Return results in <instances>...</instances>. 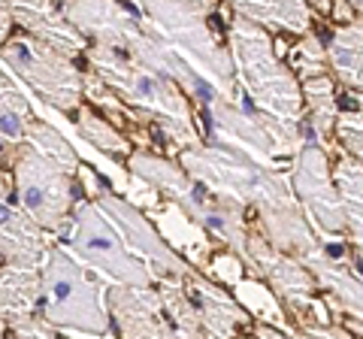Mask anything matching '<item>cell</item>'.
Wrapping results in <instances>:
<instances>
[{"mask_svg": "<svg viewBox=\"0 0 363 339\" xmlns=\"http://www.w3.org/2000/svg\"><path fill=\"white\" fill-rule=\"evenodd\" d=\"M0 61L9 67L45 106L58 109L61 116H73L85 97V73L79 70L76 58L52 49L30 33H13L0 46Z\"/></svg>", "mask_w": 363, "mask_h": 339, "instance_id": "8", "label": "cell"}, {"mask_svg": "<svg viewBox=\"0 0 363 339\" xmlns=\"http://www.w3.org/2000/svg\"><path fill=\"white\" fill-rule=\"evenodd\" d=\"M64 240L79 261L97 269L112 285H157L155 273L130 252L118 228L106 218V212L94 200H76Z\"/></svg>", "mask_w": 363, "mask_h": 339, "instance_id": "9", "label": "cell"}, {"mask_svg": "<svg viewBox=\"0 0 363 339\" xmlns=\"http://www.w3.org/2000/svg\"><path fill=\"white\" fill-rule=\"evenodd\" d=\"M33 121L37 118H33L25 94L18 91L13 76H6L0 70V167H4L6 155L13 152L16 145L28 143Z\"/></svg>", "mask_w": 363, "mask_h": 339, "instance_id": "20", "label": "cell"}, {"mask_svg": "<svg viewBox=\"0 0 363 339\" xmlns=\"http://www.w3.org/2000/svg\"><path fill=\"white\" fill-rule=\"evenodd\" d=\"M43 297L40 315L58 330L85 333L104 339L112 330V315L106 303V285L76 264L64 248L52 245L40 264Z\"/></svg>", "mask_w": 363, "mask_h": 339, "instance_id": "6", "label": "cell"}, {"mask_svg": "<svg viewBox=\"0 0 363 339\" xmlns=\"http://www.w3.org/2000/svg\"><path fill=\"white\" fill-rule=\"evenodd\" d=\"M345 4H348V6L354 9V13H357V16L363 18V0H345Z\"/></svg>", "mask_w": 363, "mask_h": 339, "instance_id": "31", "label": "cell"}, {"mask_svg": "<svg viewBox=\"0 0 363 339\" xmlns=\"http://www.w3.org/2000/svg\"><path fill=\"white\" fill-rule=\"evenodd\" d=\"M43 273L37 264H9L0 267V321L9 327L40 312Z\"/></svg>", "mask_w": 363, "mask_h": 339, "instance_id": "16", "label": "cell"}, {"mask_svg": "<svg viewBox=\"0 0 363 339\" xmlns=\"http://www.w3.org/2000/svg\"><path fill=\"white\" fill-rule=\"evenodd\" d=\"M0 267H4V257H0Z\"/></svg>", "mask_w": 363, "mask_h": 339, "instance_id": "34", "label": "cell"}, {"mask_svg": "<svg viewBox=\"0 0 363 339\" xmlns=\"http://www.w3.org/2000/svg\"><path fill=\"white\" fill-rule=\"evenodd\" d=\"M252 339H303L297 330H285V327H272V324H267V321H255V327H252Z\"/></svg>", "mask_w": 363, "mask_h": 339, "instance_id": "26", "label": "cell"}, {"mask_svg": "<svg viewBox=\"0 0 363 339\" xmlns=\"http://www.w3.org/2000/svg\"><path fill=\"white\" fill-rule=\"evenodd\" d=\"M61 6L70 25L88 43L112 46L128 55H136L149 43L143 16L124 0H64Z\"/></svg>", "mask_w": 363, "mask_h": 339, "instance_id": "12", "label": "cell"}, {"mask_svg": "<svg viewBox=\"0 0 363 339\" xmlns=\"http://www.w3.org/2000/svg\"><path fill=\"white\" fill-rule=\"evenodd\" d=\"M233 16H242L267 30H285L306 37L312 30V6L309 0H227Z\"/></svg>", "mask_w": 363, "mask_h": 339, "instance_id": "17", "label": "cell"}, {"mask_svg": "<svg viewBox=\"0 0 363 339\" xmlns=\"http://www.w3.org/2000/svg\"><path fill=\"white\" fill-rule=\"evenodd\" d=\"M327 67H330L327 64V46L309 30L300 46L294 49V73H297V79H306V76L327 73Z\"/></svg>", "mask_w": 363, "mask_h": 339, "instance_id": "23", "label": "cell"}, {"mask_svg": "<svg viewBox=\"0 0 363 339\" xmlns=\"http://www.w3.org/2000/svg\"><path fill=\"white\" fill-rule=\"evenodd\" d=\"M4 170L13 176L16 203L52 236H64L70 228V216L76 206V173L67 170L58 157L49 155L30 140L16 145L6 155Z\"/></svg>", "mask_w": 363, "mask_h": 339, "instance_id": "7", "label": "cell"}, {"mask_svg": "<svg viewBox=\"0 0 363 339\" xmlns=\"http://www.w3.org/2000/svg\"><path fill=\"white\" fill-rule=\"evenodd\" d=\"M106 303L118 339H182L164 309L157 285H112L106 288Z\"/></svg>", "mask_w": 363, "mask_h": 339, "instance_id": "13", "label": "cell"}, {"mask_svg": "<svg viewBox=\"0 0 363 339\" xmlns=\"http://www.w3.org/2000/svg\"><path fill=\"white\" fill-rule=\"evenodd\" d=\"M327 155L330 152L321 143L306 137L297 155H294L291 185H294V194H297V203L303 206V216L318 240H348L345 203L336 188Z\"/></svg>", "mask_w": 363, "mask_h": 339, "instance_id": "10", "label": "cell"}, {"mask_svg": "<svg viewBox=\"0 0 363 339\" xmlns=\"http://www.w3.org/2000/svg\"><path fill=\"white\" fill-rule=\"evenodd\" d=\"M336 143L345 149V155L357 157L363 164V109L339 112L336 118Z\"/></svg>", "mask_w": 363, "mask_h": 339, "instance_id": "24", "label": "cell"}, {"mask_svg": "<svg viewBox=\"0 0 363 339\" xmlns=\"http://www.w3.org/2000/svg\"><path fill=\"white\" fill-rule=\"evenodd\" d=\"M227 49L248 106L272 130L281 155H297L306 140L303 85L297 73L276 55L269 30L242 16H233L227 21Z\"/></svg>", "mask_w": 363, "mask_h": 339, "instance_id": "2", "label": "cell"}, {"mask_svg": "<svg viewBox=\"0 0 363 339\" xmlns=\"http://www.w3.org/2000/svg\"><path fill=\"white\" fill-rule=\"evenodd\" d=\"M9 330H13V339H58V327H52L40 312L16 327H9Z\"/></svg>", "mask_w": 363, "mask_h": 339, "instance_id": "25", "label": "cell"}, {"mask_svg": "<svg viewBox=\"0 0 363 339\" xmlns=\"http://www.w3.org/2000/svg\"><path fill=\"white\" fill-rule=\"evenodd\" d=\"M55 236L43 230L9 194H0V257L9 264H43Z\"/></svg>", "mask_w": 363, "mask_h": 339, "instance_id": "15", "label": "cell"}, {"mask_svg": "<svg viewBox=\"0 0 363 339\" xmlns=\"http://www.w3.org/2000/svg\"><path fill=\"white\" fill-rule=\"evenodd\" d=\"M130 6L143 16L145 30L155 43L185 58L227 100H245L236 82L230 49H224L206 25V16L191 9L182 0H130Z\"/></svg>", "mask_w": 363, "mask_h": 339, "instance_id": "5", "label": "cell"}, {"mask_svg": "<svg viewBox=\"0 0 363 339\" xmlns=\"http://www.w3.org/2000/svg\"><path fill=\"white\" fill-rule=\"evenodd\" d=\"M13 9H9V0H0V46L13 37Z\"/></svg>", "mask_w": 363, "mask_h": 339, "instance_id": "27", "label": "cell"}, {"mask_svg": "<svg viewBox=\"0 0 363 339\" xmlns=\"http://www.w3.org/2000/svg\"><path fill=\"white\" fill-rule=\"evenodd\" d=\"M0 194H13V176L4 167H0Z\"/></svg>", "mask_w": 363, "mask_h": 339, "instance_id": "30", "label": "cell"}, {"mask_svg": "<svg viewBox=\"0 0 363 339\" xmlns=\"http://www.w3.org/2000/svg\"><path fill=\"white\" fill-rule=\"evenodd\" d=\"M182 4H188L191 9H197L200 16H212V9H215V0H182Z\"/></svg>", "mask_w": 363, "mask_h": 339, "instance_id": "28", "label": "cell"}, {"mask_svg": "<svg viewBox=\"0 0 363 339\" xmlns=\"http://www.w3.org/2000/svg\"><path fill=\"white\" fill-rule=\"evenodd\" d=\"M61 4H64V0H61Z\"/></svg>", "mask_w": 363, "mask_h": 339, "instance_id": "35", "label": "cell"}, {"mask_svg": "<svg viewBox=\"0 0 363 339\" xmlns=\"http://www.w3.org/2000/svg\"><path fill=\"white\" fill-rule=\"evenodd\" d=\"M128 170L149 188H155L157 194H164V200L173 203L182 216L191 224H197L218 245H227L240 257L245 255L252 228L245 221L242 203L212 191L209 185H203L200 179L191 176L179 161L167 155H155L149 149H136L128 157Z\"/></svg>", "mask_w": 363, "mask_h": 339, "instance_id": "4", "label": "cell"}, {"mask_svg": "<svg viewBox=\"0 0 363 339\" xmlns=\"http://www.w3.org/2000/svg\"><path fill=\"white\" fill-rule=\"evenodd\" d=\"M94 339H97V336H94Z\"/></svg>", "mask_w": 363, "mask_h": 339, "instance_id": "36", "label": "cell"}, {"mask_svg": "<svg viewBox=\"0 0 363 339\" xmlns=\"http://www.w3.org/2000/svg\"><path fill=\"white\" fill-rule=\"evenodd\" d=\"M9 9H13V21L30 37L49 43L52 49L70 58L85 55L88 40L70 25L61 0H9Z\"/></svg>", "mask_w": 363, "mask_h": 339, "instance_id": "14", "label": "cell"}, {"mask_svg": "<svg viewBox=\"0 0 363 339\" xmlns=\"http://www.w3.org/2000/svg\"><path fill=\"white\" fill-rule=\"evenodd\" d=\"M327 64H330V73L348 91L363 94V18L360 16L330 30Z\"/></svg>", "mask_w": 363, "mask_h": 339, "instance_id": "19", "label": "cell"}, {"mask_svg": "<svg viewBox=\"0 0 363 339\" xmlns=\"http://www.w3.org/2000/svg\"><path fill=\"white\" fill-rule=\"evenodd\" d=\"M303 85V100H306V124L312 128L318 143H330L336 140V91H333V79L330 73H318L300 79Z\"/></svg>", "mask_w": 363, "mask_h": 339, "instance_id": "21", "label": "cell"}, {"mask_svg": "<svg viewBox=\"0 0 363 339\" xmlns=\"http://www.w3.org/2000/svg\"><path fill=\"white\" fill-rule=\"evenodd\" d=\"M348 330L354 333V336H360V339H363V324H357V321H348Z\"/></svg>", "mask_w": 363, "mask_h": 339, "instance_id": "32", "label": "cell"}, {"mask_svg": "<svg viewBox=\"0 0 363 339\" xmlns=\"http://www.w3.org/2000/svg\"><path fill=\"white\" fill-rule=\"evenodd\" d=\"M79 173H82V179H85L88 188H91V200H94L97 206L106 212V218L118 228V233L124 236L128 248H130L136 257H140L145 267L152 269L155 279H167V276L182 279V276L188 273L191 264L164 240L161 233H157L155 224L145 218L130 200H124L121 194H116V191L104 188L94 176H91L88 167H82Z\"/></svg>", "mask_w": 363, "mask_h": 339, "instance_id": "11", "label": "cell"}, {"mask_svg": "<svg viewBox=\"0 0 363 339\" xmlns=\"http://www.w3.org/2000/svg\"><path fill=\"white\" fill-rule=\"evenodd\" d=\"M85 64L91 73L104 79V85L124 106L136 112L145 124H152L164 140L173 143L176 152L197 149L206 143L203 130L197 128L194 104L176 79L130 58L128 52L100 46V43H88Z\"/></svg>", "mask_w": 363, "mask_h": 339, "instance_id": "3", "label": "cell"}, {"mask_svg": "<svg viewBox=\"0 0 363 339\" xmlns=\"http://www.w3.org/2000/svg\"><path fill=\"white\" fill-rule=\"evenodd\" d=\"M336 188L345 203V224H348V245H351V264L363 276V164L357 157L342 155L333 167Z\"/></svg>", "mask_w": 363, "mask_h": 339, "instance_id": "18", "label": "cell"}, {"mask_svg": "<svg viewBox=\"0 0 363 339\" xmlns=\"http://www.w3.org/2000/svg\"><path fill=\"white\" fill-rule=\"evenodd\" d=\"M13 336V330H9V324L6 321H0V339H9Z\"/></svg>", "mask_w": 363, "mask_h": 339, "instance_id": "33", "label": "cell"}, {"mask_svg": "<svg viewBox=\"0 0 363 339\" xmlns=\"http://www.w3.org/2000/svg\"><path fill=\"white\" fill-rule=\"evenodd\" d=\"M179 164L212 191L257 212V228L267 240L288 255H306L318 236L303 216L291 185V173H279L269 161L230 143H203L179 152Z\"/></svg>", "mask_w": 363, "mask_h": 339, "instance_id": "1", "label": "cell"}, {"mask_svg": "<svg viewBox=\"0 0 363 339\" xmlns=\"http://www.w3.org/2000/svg\"><path fill=\"white\" fill-rule=\"evenodd\" d=\"M76 130L88 145H94L97 152H104L109 157H118V161H128L133 155V140H128L124 133L112 124L109 118L97 116L91 106H79L76 112Z\"/></svg>", "mask_w": 363, "mask_h": 339, "instance_id": "22", "label": "cell"}, {"mask_svg": "<svg viewBox=\"0 0 363 339\" xmlns=\"http://www.w3.org/2000/svg\"><path fill=\"white\" fill-rule=\"evenodd\" d=\"M333 4H336V0H309V6L315 9V13H321V16H330Z\"/></svg>", "mask_w": 363, "mask_h": 339, "instance_id": "29", "label": "cell"}]
</instances>
